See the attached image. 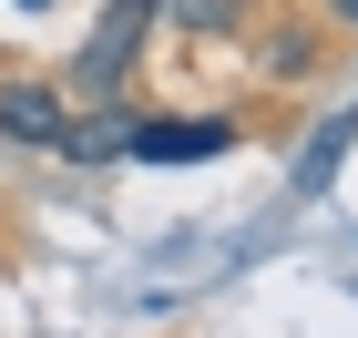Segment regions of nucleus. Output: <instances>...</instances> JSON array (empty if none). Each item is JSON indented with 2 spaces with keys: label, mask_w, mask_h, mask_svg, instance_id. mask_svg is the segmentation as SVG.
<instances>
[{
  "label": "nucleus",
  "mask_w": 358,
  "mask_h": 338,
  "mask_svg": "<svg viewBox=\"0 0 358 338\" xmlns=\"http://www.w3.org/2000/svg\"><path fill=\"white\" fill-rule=\"evenodd\" d=\"M328 10H338V21H348V31H358V0H328Z\"/></svg>",
  "instance_id": "nucleus-7"
},
{
  "label": "nucleus",
  "mask_w": 358,
  "mask_h": 338,
  "mask_svg": "<svg viewBox=\"0 0 358 338\" xmlns=\"http://www.w3.org/2000/svg\"><path fill=\"white\" fill-rule=\"evenodd\" d=\"M134 123H143V113H123L103 92V113H83V123L62 113V143H52V154H72V164H123V154H134Z\"/></svg>",
  "instance_id": "nucleus-3"
},
{
  "label": "nucleus",
  "mask_w": 358,
  "mask_h": 338,
  "mask_svg": "<svg viewBox=\"0 0 358 338\" xmlns=\"http://www.w3.org/2000/svg\"><path fill=\"white\" fill-rule=\"evenodd\" d=\"M0 134H10V143H62V103L41 83H10V92H0Z\"/></svg>",
  "instance_id": "nucleus-5"
},
{
  "label": "nucleus",
  "mask_w": 358,
  "mask_h": 338,
  "mask_svg": "<svg viewBox=\"0 0 358 338\" xmlns=\"http://www.w3.org/2000/svg\"><path fill=\"white\" fill-rule=\"evenodd\" d=\"M164 10H174V21H185V31H194V41H225V31L246 21L256 0H164Z\"/></svg>",
  "instance_id": "nucleus-6"
},
{
  "label": "nucleus",
  "mask_w": 358,
  "mask_h": 338,
  "mask_svg": "<svg viewBox=\"0 0 358 338\" xmlns=\"http://www.w3.org/2000/svg\"><path fill=\"white\" fill-rule=\"evenodd\" d=\"M348 134H358V103H338L317 134H307V154H297V195H328L338 185V154H348Z\"/></svg>",
  "instance_id": "nucleus-4"
},
{
  "label": "nucleus",
  "mask_w": 358,
  "mask_h": 338,
  "mask_svg": "<svg viewBox=\"0 0 358 338\" xmlns=\"http://www.w3.org/2000/svg\"><path fill=\"white\" fill-rule=\"evenodd\" d=\"M205 154H236L225 113H143L134 123V164H205Z\"/></svg>",
  "instance_id": "nucleus-2"
},
{
  "label": "nucleus",
  "mask_w": 358,
  "mask_h": 338,
  "mask_svg": "<svg viewBox=\"0 0 358 338\" xmlns=\"http://www.w3.org/2000/svg\"><path fill=\"white\" fill-rule=\"evenodd\" d=\"M154 10H164V0H113L103 21H92V41L72 52V83H83V92H123V72H134V52H143V31H154Z\"/></svg>",
  "instance_id": "nucleus-1"
}]
</instances>
